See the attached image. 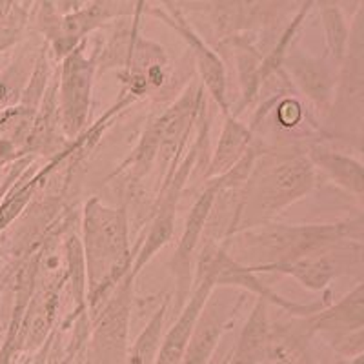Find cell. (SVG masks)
I'll return each mask as SVG.
<instances>
[{
  "label": "cell",
  "instance_id": "obj_25",
  "mask_svg": "<svg viewBox=\"0 0 364 364\" xmlns=\"http://www.w3.org/2000/svg\"><path fill=\"white\" fill-rule=\"evenodd\" d=\"M363 363H364L363 353H360V355H355V357H352V359H350V364H363Z\"/></svg>",
  "mask_w": 364,
  "mask_h": 364
},
{
  "label": "cell",
  "instance_id": "obj_8",
  "mask_svg": "<svg viewBox=\"0 0 364 364\" xmlns=\"http://www.w3.org/2000/svg\"><path fill=\"white\" fill-rule=\"evenodd\" d=\"M133 282L129 273L90 321L87 364H126L128 359L129 317L133 304Z\"/></svg>",
  "mask_w": 364,
  "mask_h": 364
},
{
  "label": "cell",
  "instance_id": "obj_27",
  "mask_svg": "<svg viewBox=\"0 0 364 364\" xmlns=\"http://www.w3.org/2000/svg\"><path fill=\"white\" fill-rule=\"evenodd\" d=\"M0 294H2V290H0Z\"/></svg>",
  "mask_w": 364,
  "mask_h": 364
},
{
  "label": "cell",
  "instance_id": "obj_9",
  "mask_svg": "<svg viewBox=\"0 0 364 364\" xmlns=\"http://www.w3.org/2000/svg\"><path fill=\"white\" fill-rule=\"evenodd\" d=\"M310 336L326 341L339 355H360L364 350V286L357 284L341 301L304 317Z\"/></svg>",
  "mask_w": 364,
  "mask_h": 364
},
{
  "label": "cell",
  "instance_id": "obj_5",
  "mask_svg": "<svg viewBox=\"0 0 364 364\" xmlns=\"http://www.w3.org/2000/svg\"><path fill=\"white\" fill-rule=\"evenodd\" d=\"M33 8L37 9L35 17L38 31L44 35L53 57L63 60L86 42L93 29L119 15H126L124 9L129 6L115 2H41L33 4Z\"/></svg>",
  "mask_w": 364,
  "mask_h": 364
},
{
  "label": "cell",
  "instance_id": "obj_22",
  "mask_svg": "<svg viewBox=\"0 0 364 364\" xmlns=\"http://www.w3.org/2000/svg\"><path fill=\"white\" fill-rule=\"evenodd\" d=\"M302 119H304V106L301 104V100L291 99V97H286V99L279 100V124L284 126V128H295L299 122H302Z\"/></svg>",
  "mask_w": 364,
  "mask_h": 364
},
{
  "label": "cell",
  "instance_id": "obj_1",
  "mask_svg": "<svg viewBox=\"0 0 364 364\" xmlns=\"http://www.w3.org/2000/svg\"><path fill=\"white\" fill-rule=\"evenodd\" d=\"M314 188L315 170L306 149L281 148L257 154L255 164L239 190L228 237L272 223L273 217L311 193Z\"/></svg>",
  "mask_w": 364,
  "mask_h": 364
},
{
  "label": "cell",
  "instance_id": "obj_3",
  "mask_svg": "<svg viewBox=\"0 0 364 364\" xmlns=\"http://www.w3.org/2000/svg\"><path fill=\"white\" fill-rule=\"evenodd\" d=\"M363 219L341 223L275 224L266 223L245 232H237L220 245L240 264L248 268L294 262L311 253L360 240Z\"/></svg>",
  "mask_w": 364,
  "mask_h": 364
},
{
  "label": "cell",
  "instance_id": "obj_23",
  "mask_svg": "<svg viewBox=\"0 0 364 364\" xmlns=\"http://www.w3.org/2000/svg\"><path fill=\"white\" fill-rule=\"evenodd\" d=\"M13 97V87L6 80H0V112L9 108V100Z\"/></svg>",
  "mask_w": 364,
  "mask_h": 364
},
{
  "label": "cell",
  "instance_id": "obj_11",
  "mask_svg": "<svg viewBox=\"0 0 364 364\" xmlns=\"http://www.w3.org/2000/svg\"><path fill=\"white\" fill-rule=\"evenodd\" d=\"M217 193H219V188L215 182L208 181L204 191L191 208L184 232L178 240L173 259H171V272L175 277V304L178 310L184 306V302L188 301L191 288H193L195 259H197L200 242L206 233L208 219H210L211 208L215 204Z\"/></svg>",
  "mask_w": 364,
  "mask_h": 364
},
{
  "label": "cell",
  "instance_id": "obj_6",
  "mask_svg": "<svg viewBox=\"0 0 364 364\" xmlns=\"http://www.w3.org/2000/svg\"><path fill=\"white\" fill-rule=\"evenodd\" d=\"M80 44L60 60L57 70V109L60 129L66 139H79L87 124L93 95V80L97 73V53L87 55Z\"/></svg>",
  "mask_w": 364,
  "mask_h": 364
},
{
  "label": "cell",
  "instance_id": "obj_10",
  "mask_svg": "<svg viewBox=\"0 0 364 364\" xmlns=\"http://www.w3.org/2000/svg\"><path fill=\"white\" fill-rule=\"evenodd\" d=\"M360 262H363V242L350 240L337 248L311 253V255L302 257L294 262L259 266V268L250 269L255 273L286 275V277L295 279L302 288H306L311 294H324L326 290H330L333 279L339 277L341 273L350 272L352 268H360Z\"/></svg>",
  "mask_w": 364,
  "mask_h": 364
},
{
  "label": "cell",
  "instance_id": "obj_12",
  "mask_svg": "<svg viewBox=\"0 0 364 364\" xmlns=\"http://www.w3.org/2000/svg\"><path fill=\"white\" fill-rule=\"evenodd\" d=\"M154 13L155 17L162 18L166 24H170L184 38V42H186L188 48L193 53L195 66H197V71H199L204 87L213 97V100L219 104L223 115H230L232 113V104L228 102L226 70H224V64L220 60L219 53L211 50L210 46L203 41V37L191 28V24L184 17V13L178 8V4L155 6Z\"/></svg>",
  "mask_w": 364,
  "mask_h": 364
},
{
  "label": "cell",
  "instance_id": "obj_16",
  "mask_svg": "<svg viewBox=\"0 0 364 364\" xmlns=\"http://www.w3.org/2000/svg\"><path fill=\"white\" fill-rule=\"evenodd\" d=\"M269 330L268 302L255 297L252 314L240 330L239 341L232 355L224 364H262L269 363Z\"/></svg>",
  "mask_w": 364,
  "mask_h": 364
},
{
  "label": "cell",
  "instance_id": "obj_26",
  "mask_svg": "<svg viewBox=\"0 0 364 364\" xmlns=\"http://www.w3.org/2000/svg\"><path fill=\"white\" fill-rule=\"evenodd\" d=\"M0 337H2V333H0Z\"/></svg>",
  "mask_w": 364,
  "mask_h": 364
},
{
  "label": "cell",
  "instance_id": "obj_7",
  "mask_svg": "<svg viewBox=\"0 0 364 364\" xmlns=\"http://www.w3.org/2000/svg\"><path fill=\"white\" fill-rule=\"evenodd\" d=\"M203 133L193 146L190 148L181 162L173 164L164 175L159 191L157 203L151 208V217H149V228L142 239L141 248L136 250V255L133 259L132 275L136 277V273L141 272L146 264L155 257V253L161 248H164L171 239L175 232V215H177V203L181 199L182 190L186 186L188 178H190L191 168L199 159V151L203 148L200 144Z\"/></svg>",
  "mask_w": 364,
  "mask_h": 364
},
{
  "label": "cell",
  "instance_id": "obj_24",
  "mask_svg": "<svg viewBox=\"0 0 364 364\" xmlns=\"http://www.w3.org/2000/svg\"><path fill=\"white\" fill-rule=\"evenodd\" d=\"M273 364H311L308 355L304 357H299V359H282V360H275Z\"/></svg>",
  "mask_w": 364,
  "mask_h": 364
},
{
  "label": "cell",
  "instance_id": "obj_15",
  "mask_svg": "<svg viewBox=\"0 0 364 364\" xmlns=\"http://www.w3.org/2000/svg\"><path fill=\"white\" fill-rule=\"evenodd\" d=\"M291 71L297 86L321 112H326L333 104V93H336V77L331 73L330 66L324 64L321 58L310 57L301 50L288 48L284 55L282 68Z\"/></svg>",
  "mask_w": 364,
  "mask_h": 364
},
{
  "label": "cell",
  "instance_id": "obj_14",
  "mask_svg": "<svg viewBox=\"0 0 364 364\" xmlns=\"http://www.w3.org/2000/svg\"><path fill=\"white\" fill-rule=\"evenodd\" d=\"M213 290H215V286L206 281V279L193 282L190 297L184 302V306L178 310L175 323L171 324L170 330L166 331L164 337H162L161 350H159L155 364H181L182 355L186 352V346L191 339V333H193L195 324H197V318H199L200 311H203L204 304L208 302Z\"/></svg>",
  "mask_w": 364,
  "mask_h": 364
},
{
  "label": "cell",
  "instance_id": "obj_17",
  "mask_svg": "<svg viewBox=\"0 0 364 364\" xmlns=\"http://www.w3.org/2000/svg\"><path fill=\"white\" fill-rule=\"evenodd\" d=\"M253 144V129L246 126L237 115L230 113L224 117V126L220 132L217 148L210 159L206 178H219L232 170L233 166L245 157Z\"/></svg>",
  "mask_w": 364,
  "mask_h": 364
},
{
  "label": "cell",
  "instance_id": "obj_20",
  "mask_svg": "<svg viewBox=\"0 0 364 364\" xmlns=\"http://www.w3.org/2000/svg\"><path fill=\"white\" fill-rule=\"evenodd\" d=\"M31 9H33V4L0 2V53L21 41Z\"/></svg>",
  "mask_w": 364,
  "mask_h": 364
},
{
  "label": "cell",
  "instance_id": "obj_18",
  "mask_svg": "<svg viewBox=\"0 0 364 364\" xmlns=\"http://www.w3.org/2000/svg\"><path fill=\"white\" fill-rule=\"evenodd\" d=\"M311 166L323 171L333 184L348 193L360 197L364 191V170L357 159L323 144H314L306 149Z\"/></svg>",
  "mask_w": 364,
  "mask_h": 364
},
{
  "label": "cell",
  "instance_id": "obj_4",
  "mask_svg": "<svg viewBox=\"0 0 364 364\" xmlns=\"http://www.w3.org/2000/svg\"><path fill=\"white\" fill-rule=\"evenodd\" d=\"M206 279L215 288H232V290H242L246 294H253L255 297L264 299L268 304L281 308L286 314L295 318H304L314 315L315 311L323 310L330 304L331 294L330 290L324 291V295L318 301L314 302H295L281 297L277 291H273L269 286H266L261 279L257 277V273L246 268L233 259L220 242L204 237L200 242L199 253L195 259V272L193 282Z\"/></svg>",
  "mask_w": 364,
  "mask_h": 364
},
{
  "label": "cell",
  "instance_id": "obj_2",
  "mask_svg": "<svg viewBox=\"0 0 364 364\" xmlns=\"http://www.w3.org/2000/svg\"><path fill=\"white\" fill-rule=\"evenodd\" d=\"M80 246L86 268V306L90 321L117 286L132 273L133 252L126 208L93 197L84 204Z\"/></svg>",
  "mask_w": 364,
  "mask_h": 364
},
{
  "label": "cell",
  "instance_id": "obj_21",
  "mask_svg": "<svg viewBox=\"0 0 364 364\" xmlns=\"http://www.w3.org/2000/svg\"><path fill=\"white\" fill-rule=\"evenodd\" d=\"M323 26L331 58L337 64H343L348 50V28L337 6H323Z\"/></svg>",
  "mask_w": 364,
  "mask_h": 364
},
{
  "label": "cell",
  "instance_id": "obj_13",
  "mask_svg": "<svg viewBox=\"0 0 364 364\" xmlns=\"http://www.w3.org/2000/svg\"><path fill=\"white\" fill-rule=\"evenodd\" d=\"M224 290L226 291H223L220 295L215 290L211 291L210 299L197 318V324H195L181 364H210L211 357L215 355L220 337L232 324L233 317L245 301V295L230 297L228 294L230 288H224Z\"/></svg>",
  "mask_w": 364,
  "mask_h": 364
},
{
  "label": "cell",
  "instance_id": "obj_19",
  "mask_svg": "<svg viewBox=\"0 0 364 364\" xmlns=\"http://www.w3.org/2000/svg\"><path fill=\"white\" fill-rule=\"evenodd\" d=\"M171 295L161 302V306L155 310V314L149 317L146 326L136 336L135 343L132 348H128V359L126 364H155L161 350L162 337H164L166 328V317H168V310H170Z\"/></svg>",
  "mask_w": 364,
  "mask_h": 364
}]
</instances>
